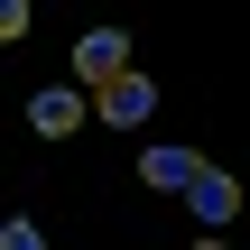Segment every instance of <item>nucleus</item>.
<instances>
[{
  "mask_svg": "<svg viewBox=\"0 0 250 250\" xmlns=\"http://www.w3.org/2000/svg\"><path fill=\"white\" fill-rule=\"evenodd\" d=\"M74 74L102 93V83H121L130 74V28H83V46H74Z\"/></svg>",
  "mask_w": 250,
  "mask_h": 250,
  "instance_id": "1",
  "label": "nucleus"
},
{
  "mask_svg": "<svg viewBox=\"0 0 250 250\" xmlns=\"http://www.w3.org/2000/svg\"><path fill=\"white\" fill-rule=\"evenodd\" d=\"M186 204H195V223H204V232H223V223L241 213V186H232L223 167H195V176H186Z\"/></svg>",
  "mask_w": 250,
  "mask_h": 250,
  "instance_id": "2",
  "label": "nucleus"
},
{
  "mask_svg": "<svg viewBox=\"0 0 250 250\" xmlns=\"http://www.w3.org/2000/svg\"><path fill=\"white\" fill-rule=\"evenodd\" d=\"M93 111H102L111 130H130V121H148V111H158V83H148V74H121V83H102V93H93Z\"/></svg>",
  "mask_w": 250,
  "mask_h": 250,
  "instance_id": "3",
  "label": "nucleus"
},
{
  "mask_svg": "<svg viewBox=\"0 0 250 250\" xmlns=\"http://www.w3.org/2000/svg\"><path fill=\"white\" fill-rule=\"evenodd\" d=\"M28 130H37V139H74V130H83V93H56V83H46V93L28 102Z\"/></svg>",
  "mask_w": 250,
  "mask_h": 250,
  "instance_id": "4",
  "label": "nucleus"
},
{
  "mask_svg": "<svg viewBox=\"0 0 250 250\" xmlns=\"http://www.w3.org/2000/svg\"><path fill=\"white\" fill-rule=\"evenodd\" d=\"M195 167H204L195 148H148V158H139V186H158V195H186V176H195Z\"/></svg>",
  "mask_w": 250,
  "mask_h": 250,
  "instance_id": "5",
  "label": "nucleus"
},
{
  "mask_svg": "<svg viewBox=\"0 0 250 250\" xmlns=\"http://www.w3.org/2000/svg\"><path fill=\"white\" fill-rule=\"evenodd\" d=\"M37 241H46V232H37L28 213H9V223H0V250H37Z\"/></svg>",
  "mask_w": 250,
  "mask_h": 250,
  "instance_id": "6",
  "label": "nucleus"
}]
</instances>
